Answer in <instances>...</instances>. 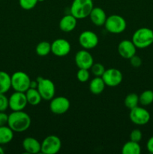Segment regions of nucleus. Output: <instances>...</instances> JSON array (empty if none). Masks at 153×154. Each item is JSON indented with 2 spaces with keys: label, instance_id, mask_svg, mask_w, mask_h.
Listing matches in <instances>:
<instances>
[{
  "label": "nucleus",
  "instance_id": "nucleus-12",
  "mask_svg": "<svg viewBox=\"0 0 153 154\" xmlns=\"http://www.w3.org/2000/svg\"><path fill=\"white\" fill-rule=\"evenodd\" d=\"M9 108L13 111H23L24 108L26 107L27 99L25 93L22 92H16L11 94L9 97Z\"/></svg>",
  "mask_w": 153,
  "mask_h": 154
},
{
  "label": "nucleus",
  "instance_id": "nucleus-2",
  "mask_svg": "<svg viewBox=\"0 0 153 154\" xmlns=\"http://www.w3.org/2000/svg\"><path fill=\"white\" fill-rule=\"evenodd\" d=\"M132 42L136 48L144 49L153 44V31L149 28L142 27L134 32Z\"/></svg>",
  "mask_w": 153,
  "mask_h": 154
},
{
  "label": "nucleus",
  "instance_id": "nucleus-9",
  "mask_svg": "<svg viewBox=\"0 0 153 154\" xmlns=\"http://www.w3.org/2000/svg\"><path fill=\"white\" fill-rule=\"evenodd\" d=\"M70 106V101L64 96L52 98L50 103V110L54 114H64L69 110Z\"/></svg>",
  "mask_w": 153,
  "mask_h": 154
},
{
  "label": "nucleus",
  "instance_id": "nucleus-18",
  "mask_svg": "<svg viewBox=\"0 0 153 154\" xmlns=\"http://www.w3.org/2000/svg\"><path fill=\"white\" fill-rule=\"evenodd\" d=\"M77 19L72 14H68L63 17L59 22V28L64 32H70L73 31L76 26Z\"/></svg>",
  "mask_w": 153,
  "mask_h": 154
},
{
  "label": "nucleus",
  "instance_id": "nucleus-35",
  "mask_svg": "<svg viewBox=\"0 0 153 154\" xmlns=\"http://www.w3.org/2000/svg\"><path fill=\"white\" fill-rule=\"evenodd\" d=\"M4 153V149H3L2 147V146L0 145V154H3Z\"/></svg>",
  "mask_w": 153,
  "mask_h": 154
},
{
  "label": "nucleus",
  "instance_id": "nucleus-33",
  "mask_svg": "<svg viewBox=\"0 0 153 154\" xmlns=\"http://www.w3.org/2000/svg\"><path fill=\"white\" fill-rule=\"evenodd\" d=\"M8 122V115L4 111H0V126H6Z\"/></svg>",
  "mask_w": 153,
  "mask_h": 154
},
{
  "label": "nucleus",
  "instance_id": "nucleus-34",
  "mask_svg": "<svg viewBox=\"0 0 153 154\" xmlns=\"http://www.w3.org/2000/svg\"><path fill=\"white\" fill-rule=\"evenodd\" d=\"M146 148L150 153L153 154V135L147 141Z\"/></svg>",
  "mask_w": 153,
  "mask_h": 154
},
{
  "label": "nucleus",
  "instance_id": "nucleus-17",
  "mask_svg": "<svg viewBox=\"0 0 153 154\" xmlns=\"http://www.w3.org/2000/svg\"><path fill=\"white\" fill-rule=\"evenodd\" d=\"M40 143L32 137H27L22 141V147L26 153L37 154L40 152Z\"/></svg>",
  "mask_w": 153,
  "mask_h": 154
},
{
  "label": "nucleus",
  "instance_id": "nucleus-26",
  "mask_svg": "<svg viewBox=\"0 0 153 154\" xmlns=\"http://www.w3.org/2000/svg\"><path fill=\"white\" fill-rule=\"evenodd\" d=\"M139 102L142 106H147L153 102V90H147L139 96Z\"/></svg>",
  "mask_w": 153,
  "mask_h": 154
},
{
  "label": "nucleus",
  "instance_id": "nucleus-30",
  "mask_svg": "<svg viewBox=\"0 0 153 154\" xmlns=\"http://www.w3.org/2000/svg\"><path fill=\"white\" fill-rule=\"evenodd\" d=\"M142 132L138 129H135L132 130L130 134V140L132 141H134V142L139 143L142 140Z\"/></svg>",
  "mask_w": 153,
  "mask_h": 154
},
{
  "label": "nucleus",
  "instance_id": "nucleus-5",
  "mask_svg": "<svg viewBox=\"0 0 153 154\" xmlns=\"http://www.w3.org/2000/svg\"><path fill=\"white\" fill-rule=\"evenodd\" d=\"M37 90L40 93L42 99L49 101L55 96L56 87L53 82L47 78H44L39 76L37 78Z\"/></svg>",
  "mask_w": 153,
  "mask_h": 154
},
{
  "label": "nucleus",
  "instance_id": "nucleus-13",
  "mask_svg": "<svg viewBox=\"0 0 153 154\" xmlns=\"http://www.w3.org/2000/svg\"><path fill=\"white\" fill-rule=\"evenodd\" d=\"M71 46L69 42L64 38L56 39L51 44V52L56 57H64L70 53Z\"/></svg>",
  "mask_w": 153,
  "mask_h": 154
},
{
  "label": "nucleus",
  "instance_id": "nucleus-14",
  "mask_svg": "<svg viewBox=\"0 0 153 154\" xmlns=\"http://www.w3.org/2000/svg\"><path fill=\"white\" fill-rule=\"evenodd\" d=\"M75 63L79 69H90L94 63L92 54L86 50L79 51L75 55Z\"/></svg>",
  "mask_w": 153,
  "mask_h": 154
},
{
  "label": "nucleus",
  "instance_id": "nucleus-29",
  "mask_svg": "<svg viewBox=\"0 0 153 154\" xmlns=\"http://www.w3.org/2000/svg\"><path fill=\"white\" fill-rule=\"evenodd\" d=\"M90 74L88 72V69H79L78 72H76V78L79 81L82 83H85L88 81L89 79Z\"/></svg>",
  "mask_w": 153,
  "mask_h": 154
},
{
  "label": "nucleus",
  "instance_id": "nucleus-28",
  "mask_svg": "<svg viewBox=\"0 0 153 154\" xmlns=\"http://www.w3.org/2000/svg\"><path fill=\"white\" fill-rule=\"evenodd\" d=\"M38 0H19L20 6L24 10H32L36 6Z\"/></svg>",
  "mask_w": 153,
  "mask_h": 154
},
{
  "label": "nucleus",
  "instance_id": "nucleus-3",
  "mask_svg": "<svg viewBox=\"0 0 153 154\" xmlns=\"http://www.w3.org/2000/svg\"><path fill=\"white\" fill-rule=\"evenodd\" d=\"M94 8L92 0H74L70 6V14L76 19H84L89 16Z\"/></svg>",
  "mask_w": 153,
  "mask_h": 154
},
{
  "label": "nucleus",
  "instance_id": "nucleus-31",
  "mask_svg": "<svg viewBox=\"0 0 153 154\" xmlns=\"http://www.w3.org/2000/svg\"><path fill=\"white\" fill-rule=\"evenodd\" d=\"M8 108V99L4 93H0V111H5Z\"/></svg>",
  "mask_w": 153,
  "mask_h": 154
},
{
  "label": "nucleus",
  "instance_id": "nucleus-7",
  "mask_svg": "<svg viewBox=\"0 0 153 154\" xmlns=\"http://www.w3.org/2000/svg\"><path fill=\"white\" fill-rule=\"evenodd\" d=\"M40 152L44 154H56L62 147V141L56 135L46 137L40 144Z\"/></svg>",
  "mask_w": 153,
  "mask_h": 154
},
{
  "label": "nucleus",
  "instance_id": "nucleus-21",
  "mask_svg": "<svg viewBox=\"0 0 153 154\" xmlns=\"http://www.w3.org/2000/svg\"><path fill=\"white\" fill-rule=\"evenodd\" d=\"M14 138V131L8 126H0V145L7 144Z\"/></svg>",
  "mask_w": 153,
  "mask_h": 154
},
{
  "label": "nucleus",
  "instance_id": "nucleus-19",
  "mask_svg": "<svg viewBox=\"0 0 153 154\" xmlns=\"http://www.w3.org/2000/svg\"><path fill=\"white\" fill-rule=\"evenodd\" d=\"M106 84L101 77H94L89 84V90L92 94L99 95L104 91Z\"/></svg>",
  "mask_w": 153,
  "mask_h": 154
},
{
  "label": "nucleus",
  "instance_id": "nucleus-16",
  "mask_svg": "<svg viewBox=\"0 0 153 154\" xmlns=\"http://www.w3.org/2000/svg\"><path fill=\"white\" fill-rule=\"evenodd\" d=\"M92 23L94 25L100 26L104 25L106 20V14L104 11L99 7H94L90 13L89 16Z\"/></svg>",
  "mask_w": 153,
  "mask_h": 154
},
{
  "label": "nucleus",
  "instance_id": "nucleus-8",
  "mask_svg": "<svg viewBox=\"0 0 153 154\" xmlns=\"http://www.w3.org/2000/svg\"><path fill=\"white\" fill-rule=\"evenodd\" d=\"M130 121L138 126H144L149 122L151 116L149 112L142 107L136 106L130 110L129 114Z\"/></svg>",
  "mask_w": 153,
  "mask_h": 154
},
{
  "label": "nucleus",
  "instance_id": "nucleus-1",
  "mask_svg": "<svg viewBox=\"0 0 153 154\" xmlns=\"http://www.w3.org/2000/svg\"><path fill=\"white\" fill-rule=\"evenodd\" d=\"M31 117L22 111H13L8 115V126L14 132H22L26 131L31 126Z\"/></svg>",
  "mask_w": 153,
  "mask_h": 154
},
{
  "label": "nucleus",
  "instance_id": "nucleus-23",
  "mask_svg": "<svg viewBox=\"0 0 153 154\" xmlns=\"http://www.w3.org/2000/svg\"><path fill=\"white\" fill-rule=\"evenodd\" d=\"M141 153V147L139 143L129 141L123 145L122 148V154H140Z\"/></svg>",
  "mask_w": 153,
  "mask_h": 154
},
{
  "label": "nucleus",
  "instance_id": "nucleus-25",
  "mask_svg": "<svg viewBox=\"0 0 153 154\" xmlns=\"http://www.w3.org/2000/svg\"><path fill=\"white\" fill-rule=\"evenodd\" d=\"M36 54L40 57H45L51 53V44L48 42H40L36 46Z\"/></svg>",
  "mask_w": 153,
  "mask_h": 154
},
{
  "label": "nucleus",
  "instance_id": "nucleus-11",
  "mask_svg": "<svg viewBox=\"0 0 153 154\" xmlns=\"http://www.w3.org/2000/svg\"><path fill=\"white\" fill-rule=\"evenodd\" d=\"M79 43L85 50L93 49L98 44V37L94 32L86 30L80 35Z\"/></svg>",
  "mask_w": 153,
  "mask_h": 154
},
{
  "label": "nucleus",
  "instance_id": "nucleus-22",
  "mask_svg": "<svg viewBox=\"0 0 153 154\" xmlns=\"http://www.w3.org/2000/svg\"><path fill=\"white\" fill-rule=\"evenodd\" d=\"M11 87L10 75L4 71H0V93H6Z\"/></svg>",
  "mask_w": 153,
  "mask_h": 154
},
{
  "label": "nucleus",
  "instance_id": "nucleus-10",
  "mask_svg": "<svg viewBox=\"0 0 153 154\" xmlns=\"http://www.w3.org/2000/svg\"><path fill=\"white\" fill-rule=\"evenodd\" d=\"M101 78L104 81L106 86L111 87L119 85L123 79L122 73L121 71L117 69H114V68L105 70Z\"/></svg>",
  "mask_w": 153,
  "mask_h": 154
},
{
  "label": "nucleus",
  "instance_id": "nucleus-15",
  "mask_svg": "<svg viewBox=\"0 0 153 154\" xmlns=\"http://www.w3.org/2000/svg\"><path fill=\"white\" fill-rule=\"evenodd\" d=\"M136 48L132 41L123 40L118 44V53L122 58L129 60L136 54Z\"/></svg>",
  "mask_w": 153,
  "mask_h": 154
},
{
  "label": "nucleus",
  "instance_id": "nucleus-6",
  "mask_svg": "<svg viewBox=\"0 0 153 154\" xmlns=\"http://www.w3.org/2000/svg\"><path fill=\"white\" fill-rule=\"evenodd\" d=\"M11 87L16 92L26 93L30 88L31 79L26 73L23 72H16L10 76Z\"/></svg>",
  "mask_w": 153,
  "mask_h": 154
},
{
  "label": "nucleus",
  "instance_id": "nucleus-27",
  "mask_svg": "<svg viewBox=\"0 0 153 154\" xmlns=\"http://www.w3.org/2000/svg\"><path fill=\"white\" fill-rule=\"evenodd\" d=\"M92 71V73L94 75L95 77H102L105 72V68L101 63H93L92 67L90 68Z\"/></svg>",
  "mask_w": 153,
  "mask_h": 154
},
{
  "label": "nucleus",
  "instance_id": "nucleus-36",
  "mask_svg": "<svg viewBox=\"0 0 153 154\" xmlns=\"http://www.w3.org/2000/svg\"><path fill=\"white\" fill-rule=\"evenodd\" d=\"M44 0H38V2H44Z\"/></svg>",
  "mask_w": 153,
  "mask_h": 154
},
{
  "label": "nucleus",
  "instance_id": "nucleus-32",
  "mask_svg": "<svg viewBox=\"0 0 153 154\" xmlns=\"http://www.w3.org/2000/svg\"><path fill=\"white\" fill-rule=\"evenodd\" d=\"M129 60H130V65H131L133 67L138 68L141 66V64H142V60H141V58L140 57H138V56H136V54L134 55L133 57H132L131 58L129 59Z\"/></svg>",
  "mask_w": 153,
  "mask_h": 154
},
{
  "label": "nucleus",
  "instance_id": "nucleus-20",
  "mask_svg": "<svg viewBox=\"0 0 153 154\" xmlns=\"http://www.w3.org/2000/svg\"><path fill=\"white\" fill-rule=\"evenodd\" d=\"M27 102L32 106L39 105L42 100L40 93L38 91L37 88H29L26 92Z\"/></svg>",
  "mask_w": 153,
  "mask_h": 154
},
{
  "label": "nucleus",
  "instance_id": "nucleus-24",
  "mask_svg": "<svg viewBox=\"0 0 153 154\" xmlns=\"http://www.w3.org/2000/svg\"><path fill=\"white\" fill-rule=\"evenodd\" d=\"M124 103L126 108L130 110L133 109L139 105V96L134 93H129L128 95L126 96L124 100Z\"/></svg>",
  "mask_w": 153,
  "mask_h": 154
},
{
  "label": "nucleus",
  "instance_id": "nucleus-4",
  "mask_svg": "<svg viewBox=\"0 0 153 154\" xmlns=\"http://www.w3.org/2000/svg\"><path fill=\"white\" fill-rule=\"evenodd\" d=\"M106 31L112 34H120L126 29L127 23L124 17L118 14L107 17L104 23Z\"/></svg>",
  "mask_w": 153,
  "mask_h": 154
}]
</instances>
